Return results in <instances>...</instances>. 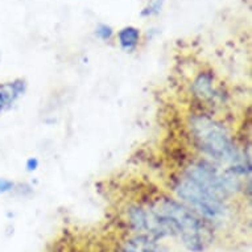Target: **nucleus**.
<instances>
[{"mask_svg":"<svg viewBox=\"0 0 252 252\" xmlns=\"http://www.w3.org/2000/svg\"><path fill=\"white\" fill-rule=\"evenodd\" d=\"M190 131L207 156L230 164L232 173H246V162L240 158L231 135L219 122L207 115H195L190 119Z\"/></svg>","mask_w":252,"mask_h":252,"instance_id":"nucleus-1","label":"nucleus"},{"mask_svg":"<svg viewBox=\"0 0 252 252\" xmlns=\"http://www.w3.org/2000/svg\"><path fill=\"white\" fill-rule=\"evenodd\" d=\"M155 206L173 223L176 235L188 250L201 252L211 243V230L188 207L173 199H161Z\"/></svg>","mask_w":252,"mask_h":252,"instance_id":"nucleus-2","label":"nucleus"},{"mask_svg":"<svg viewBox=\"0 0 252 252\" xmlns=\"http://www.w3.org/2000/svg\"><path fill=\"white\" fill-rule=\"evenodd\" d=\"M176 193L180 198L191 206L197 213L210 219H217L222 217L226 211L224 201H222L210 191L203 189L202 186L191 181L185 176L176 185Z\"/></svg>","mask_w":252,"mask_h":252,"instance_id":"nucleus-3","label":"nucleus"},{"mask_svg":"<svg viewBox=\"0 0 252 252\" xmlns=\"http://www.w3.org/2000/svg\"><path fill=\"white\" fill-rule=\"evenodd\" d=\"M185 176L222 201H226L230 193L238 186L236 178L220 173L217 168L205 161H198L189 166Z\"/></svg>","mask_w":252,"mask_h":252,"instance_id":"nucleus-4","label":"nucleus"},{"mask_svg":"<svg viewBox=\"0 0 252 252\" xmlns=\"http://www.w3.org/2000/svg\"><path fill=\"white\" fill-rule=\"evenodd\" d=\"M28 89V83L24 78H16L12 81L0 83V114L8 111Z\"/></svg>","mask_w":252,"mask_h":252,"instance_id":"nucleus-5","label":"nucleus"},{"mask_svg":"<svg viewBox=\"0 0 252 252\" xmlns=\"http://www.w3.org/2000/svg\"><path fill=\"white\" fill-rule=\"evenodd\" d=\"M123 252H165L156 240L147 238V236L139 235L133 239L128 240L123 248Z\"/></svg>","mask_w":252,"mask_h":252,"instance_id":"nucleus-6","label":"nucleus"},{"mask_svg":"<svg viewBox=\"0 0 252 252\" xmlns=\"http://www.w3.org/2000/svg\"><path fill=\"white\" fill-rule=\"evenodd\" d=\"M193 90L195 95L203 100L213 99L217 95V91L214 89V78L207 73H202L195 78L193 83Z\"/></svg>","mask_w":252,"mask_h":252,"instance_id":"nucleus-7","label":"nucleus"},{"mask_svg":"<svg viewBox=\"0 0 252 252\" xmlns=\"http://www.w3.org/2000/svg\"><path fill=\"white\" fill-rule=\"evenodd\" d=\"M139 38H140V32H139V29L133 28V27L123 28L119 32L120 45L126 50L133 49L137 45Z\"/></svg>","mask_w":252,"mask_h":252,"instance_id":"nucleus-8","label":"nucleus"},{"mask_svg":"<svg viewBox=\"0 0 252 252\" xmlns=\"http://www.w3.org/2000/svg\"><path fill=\"white\" fill-rule=\"evenodd\" d=\"M15 189V182L8 178L0 177V194H7Z\"/></svg>","mask_w":252,"mask_h":252,"instance_id":"nucleus-9","label":"nucleus"},{"mask_svg":"<svg viewBox=\"0 0 252 252\" xmlns=\"http://www.w3.org/2000/svg\"><path fill=\"white\" fill-rule=\"evenodd\" d=\"M96 34L98 37H100L102 40H108L111 38L112 36V29L108 27V25H99L98 29H96Z\"/></svg>","mask_w":252,"mask_h":252,"instance_id":"nucleus-10","label":"nucleus"},{"mask_svg":"<svg viewBox=\"0 0 252 252\" xmlns=\"http://www.w3.org/2000/svg\"><path fill=\"white\" fill-rule=\"evenodd\" d=\"M38 165H40V162H38V160L36 157H29L28 160H27V162H25V168H27L28 172H33V170H36L38 168Z\"/></svg>","mask_w":252,"mask_h":252,"instance_id":"nucleus-11","label":"nucleus"}]
</instances>
